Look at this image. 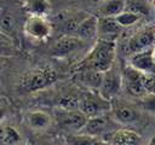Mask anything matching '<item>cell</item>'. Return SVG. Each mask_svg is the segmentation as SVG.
I'll return each instance as SVG.
<instances>
[{
	"label": "cell",
	"mask_w": 155,
	"mask_h": 145,
	"mask_svg": "<svg viewBox=\"0 0 155 145\" xmlns=\"http://www.w3.org/2000/svg\"><path fill=\"white\" fill-rule=\"evenodd\" d=\"M116 58V42L98 39L87 56L79 64L78 69H90L98 72H105L114 68Z\"/></svg>",
	"instance_id": "6da1fadb"
},
{
	"label": "cell",
	"mask_w": 155,
	"mask_h": 145,
	"mask_svg": "<svg viewBox=\"0 0 155 145\" xmlns=\"http://www.w3.org/2000/svg\"><path fill=\"white\" fill-rule=\"evenodd\" d=\"M58 80L57 72L47 66L39 68L35 70H30L21 77L19 85L21 87L29 93L41 91L51 85H53Z\"/></svg>",
	"instance_id": "7a4b0ae2"
},
{
	"label": "cell",
	"mask_w": 155,
	"mask_h": 145,
	"mask_svg": "<svg viewBox=\"0 0 155 145\" xmlns=\"http://www.w3.org/2000/svg\"><path fill=\"white\" fill-rule=\"evenodd\" d=\"M111 110V100L104 98L97 91H88L81 99L80 111L88 118L109 114Z\"/></svg>",
	"instance_id": "3957f363"
},
{
	"label": "cell",
	"mask_w": 155,
	"mask_h": 145,
	"mask_svg": "<svg viewBox=\"0 0 155 145\" xmlns=\"http://www.w3.org/2000/svg\"><path fill=\"white\" fill-rule=\"evenodd\" d=\"M110 115L113 116V118L116 121L117 124L125 127L134 126L140 120V112L137 106L117 98L111 100Z\"/></svg>",
	"instance_id": "277c9868"
},
{
	"label": "cell",
	"mask_w": 155,
	"mask_h": 145,
	"mask_svg": "<svg viewBox=\"0 0 155 145\" xmlns=\"http://www.w3.org/2000/svg\"><path fill=\"white\" fill-rule=\"evenodd\" d=\"M116 126H117L116 121L113 118V116L109 112V114H105L102 116L90 117L80 133L92 135V137L104 140V138L108 134H110L113 130H115L117 128Z\"/></svg>",
	"instance_id": "5b68a950"
},
{
	"label": "cell",
	"mask_w": 155,
	"mask_h": 145,
	"mask_svg": "<svg viewBox=\"0 0 155 145\" xmlns=\"http://www.w3.org/2000/svg\"><path fill=\"white\" fill-rule=\"evenodd\" d=\"M56 120L58 126L69 133H80L88 117L80 110H64L57 108Z\"/></svg>",
	"instance_id": "8992f818"
},
{
	"label": "cell",
	"mask_w": 155,
	"mask_h": 145,
	"mask_svg": "<svg viewBox=\"0 0 155 145\" xmlns=\"http://www.w3.org/2000/svg\"><path fill=\"white\" fill-rule=\"evenodd\" d=\"M86 46V41L70 34H64L54 41L51 47V54L56 58H67L75 52L82 50Z\"/></svg>",
	"instance_id": "52a82bcc"
},
{
	"label": "cell",
	"mask_w": 155,
	"mask_h": 145,
	"mask_svg": "<svg viewBox=\"0 0 155 145\" xmlns=\"http://www.w3.org/2000/svg\"><path fill=\"white\" fill-rule=\"evenodd\" d=\"M154 46H155V25H147L128 39L125 51L128 54H133L139 51L153 48Z\"/></svg>",
	"instance_id": "ba28073f"
},
{
	"label": "cell",
	"mask_w": 155,
	"mask_h": 145,
	"mask_svg": "<svg viewBox=\"0 0 155 145\" xmlns=\"http://www.w3.org/2000/svg\"><path fill=\"white\" fill-rule=\"evenodd\" d=\"M122 88V72L111 68L110 70L103 72V79L98 92L107 99L113 100L117 98Z\"/></svg>",
	"instance_id": "9c48e42d"
},
{
	"label": "cell",
	"mask_w": 155,
	"mask_h": 145,
	"mask_svg": "<svg viewBox=\"0 0 155 145\" xmlns=\"http://www.w3.org/2000/svg\"><path fill=\"white\" fill-rule=\"evenodd\" d=\"M122 72V88L131 94L137 97H143L145 94L144 91V74L133 69L131 65L125 66Z\"/></svg>",
	"instance_id": "30bf717a"
},
{
	"label": "cell",
	"mask_w": 155,
	"mask_h": 145,
	"mask_svg": "<svg viewBox=\"0 0 155 145\" xmlns=\"http://www.w3.org/2000/svg\"><path fill=\"white\" fill-rule=\"evenodd\" d=\"M25 34L34 40H45L51 35V23L45 16H29L24 23Z\"/></svg>",
	"instance_id": "8fae6325"
},
{
	"label": "cell",
	"mask_w": 155,
	"mask_h": 145,
	"mask_svg": "<svg viewBox=\"0 0 155 145\" xmlns=\"http://www.w3.org/2000/svg\"><path fill=\"white\" fill-rule=\"evenodd\" d=\"M104 141L108 145H143L140 134L127 127L116 128L104 138Z\"/></svg>",
	"instance_id": "7c38bea8"
},
{
	"label": "cell",
	"mask_w": 155,
	"mask_h": 145,
	"mask_svg": "<svg viewBox=\"0 0 155 145\" xmlns=\"http://www.w3.org/2000/svg\"><path fill=\"white\" fill-rule=\"evenodd\" d=\"M128 65L145 75L155 74V60L153 57V48H148L131 54Z\"/></svg>",
	"instance_id": "4fadbf2b"
},
{
	"label": "cell",
	"mask_w": 155,
	"mask_h": 145,
	"mask_svg": "<svg viewBox=\"0 0 155 145\" xmlns=\"http://www.w3.org/2000/svg\"><path fill=\"white\" fill-rule=\"evenodd\" d=\"M102 79H103L102 72L90 69H78L76 74L74 75V81L78 85L87 88L88 91H97V92L101 87Z\"/></svg>",
	"instance_id": "5bb4252c"
},
{
	"label": "cell",
	"mask_w": 155,
	"mask_h": 145,
	"mask_svg": "<svg viewBox=\"0 0 155 145\" xmlns=\"http://www.w3.org/2000/svg\"><path fill=\"white\" fill-rule=\"evenodd\" d=\"M122 31V27L113 17H99L98 21V39L115 41L119 34Z\"/></svg>",
	"instance_id": "9a60e30c"
},
{
	"label": "cell",
	"mask_w": 155,
	"mask_h": 145,
	"mask_svg": "<svg viewBox=\"0 0 155 145\" xmlns=\"http://www.w3.org/2000/svg\"><path fill=\"white\" fill-rule=\"evenodd\" d=\"M98 21H99L98 16L88 14L81 22V24L78 27V29H76L74 35L80 37V39H82V40H85V41L96 37L98 35Z\"/></svg>",
	"instance_id": "2e32d148"
},
{
	"label": "cell",
	"mask_w": 155,
	"mask_h": 145,
	"mask_svg": "<svg viewBox=\"0 0 155 145\" xmlns=\"http://www.w3.org/2000/svg\"><path fill=\"white\" fill-rule=\"evenodd\" d=\"M27 122L34 130H45L51 124V117L41 110H34L27 114Z\"/></svg>",
	"instance_id": "e0dca14e"
},
{
	"label": "cell",
	"mask_w": 155,
	"mask_h": 145,
	"mask_svg": "<svg viewBox=\"0 0 155 145\" xmlns=\"http://www.w3.org/2000/svg\"><path fill=\"white\" fill-rule=\"evenodd\" d=\"M64 141L65 145H108L103 139L84 133H68Z\"/></svg>",
	"instance_id": "ac0fdd59"
},
{
	"label": "cell",
	"mask_w": 155,
	"mask_h": 145,
	"mask_svg": "<svg viewBox=\"0 0 155 145\" xmlns=\"http://www.w3.org/2000/svg\"><path fill=\"white\" fill-rule=\"evenodd\" d=\"M126 0H107L99 6L98 17H116L125 11Z\"/></svg>",
	"instance_id": "d6986e66"
},
{
	"label": "cell",
	"mask_w": 155,
	"mask_h": 145,
	"mask_svg": "<svg viewBox=\"0 0 155 145\" xmlns=\"http://www.w3.org/2000/svg\"><path fill=\"white\" fill-rule=\"evenodd\" d=\"M1 141L4 145H18L22 143V135L13 126L2 123V126H1Z\"/></svg>",
	"instance_id": "ffe728a7"
},
{
	"label": "cell",
	"mask_w": 155,
	"mask_h": 145,
	"mask_svg": "<svg viewBox=\"0 0 155 145\" xmlns=\"http://www.w3.org/2000/svg\"><path fill=\"white\" fill-rule=\"evenodd\" d=\"M24 8L30 16H45L50 10L47 0H25Z\"/></svg>",
	"instance_id": "44dd1931"
},
{
	"label": "cell",
	"mask_w": 155,
	"mask_h": 145,
	"mask_svg": "<svg viewBox=\"0 0 155 145\" xmlns=\"http://www.w3.org/2000/svg\"><path fill=\"white\" fill-rule=\"evenodd\" d=\"M125 10L137 13L140 17H147L150 14V6L147 0H126Z\"/></svg>",
	"instance_id": "7402d4cb"
},
{
	"label": "cell",
	"mask_w": 155,
	"mask_h": 145,
	"mask_svg": "<svg viewBox=\"0 0 155 145\" xmlns=\"http://www.w3.org/2000/svg\"><path fill=\"white\" fill-rule=\"evenodd\" d=\"M82 97H76L74 94L63 95L57 102V108L64 110H80Z\"/></svg>",
	"instance_id": "603a6c76"
},
{
	"label": "cell",
	"mask_w": 155,
	"mask_h": 145,
	"mask_svg": "<svg viewBox=\"0 0 155 145\" xmlns=\"http://www.w3.org/2000/svg\"><path fill=\"white\" fill-rule=\"evenodd\" d=\"M116 19V22L122 27V28H126V27H131L133 24H136L142 17L138 16L137 13H133L131 11H124L121 12L120 14H117L116 17H114Z\"/></svg>",
	"instance_id": "cb8c5ba5"
},
{
	"label": "cell",
	"mask_w": 155,
	"mask_h": 145,
	"mask_svg": "<svg viewBox=\"0 0 155 145\" xmlns=\"http://www.w3.org/2000/svg\"><path fill=\"white\" fill-rule=\"evenodd\" d=\"M140 106L147 112L155 115V93H148L140 97Z\"/></svg>",
	"instance_id": "d4e9b609"
},
{
	"label": "cell",
	"mask_w": 155,
	"mask_h": 145,
	"mask_svg": "<svg viewBox=\"0 0 155 145\" xmlns=\"http://www.w3.org/2000/svg\"><path fill=\"white\" fill-rule=\"evenodd\" d=\"M1 29L4 33H7L8 35L15 30V19L10 13L2 14L1 17Z\"/></svg>",
	"instance_id": "484cf974"
},
{
	"label": "cell",
	"mask_w": 155,
	"mask_h": 145,
	"mask_svg": "<svg viewBox=\"0 0 155 145\" xmlns=\"http://www.w3.org/2000/svg\"><path fill=\"white\" fill-rule=\"evenodd\" d=\"M144 91L145 94L155 93V74H144Z\"/></svg>",
	"instance_id": "4316f807"
},
{
	"label": "cell",
	"mask_w": 155,
	"mask_h": 145,
	"mask_svg": "<svg viewBox=\"0 0 155 145\" xmlns=\"http://www.w3.org/2000/svg\"><path fill=\"white\" fill-rule=\"evenodd\" d=\"M147 145H155V134H153L151 135V138L149 139V141H148V144Z\"/></svg>",
	"instance_id": "83f0119b"
},
{
	"label": "cell",
	"mask_w": 155,
	"mask_h": 145,
	"mask_svg": "<svg viewBox=\"0 0 155 145\" xmlns=\"http://www.w3.org/2000/svg\"><path fill=\"white\" fill-rule=\"evenodd\" d=\"M153 57H154V60H155V46L153 47Z\"/></svg>",
	"instance_id": "f1b7e54d"
}]
</instances>
